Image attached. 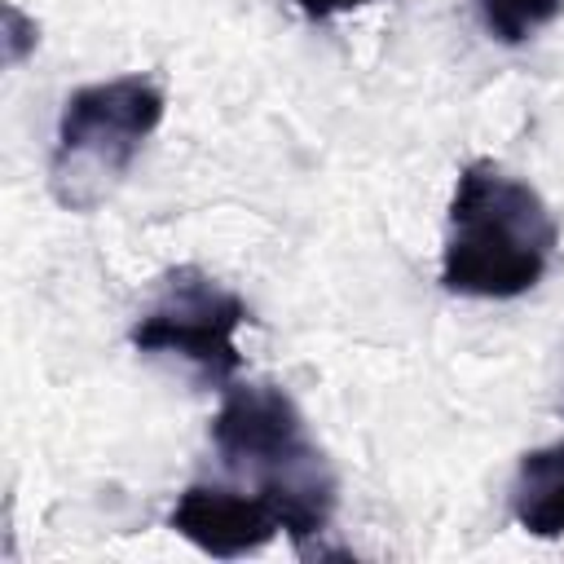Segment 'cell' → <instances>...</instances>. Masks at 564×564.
<instances>
[{
  "mask_svg": "<svg viewBox=\"0 0 564 564\" xmlns=\"http://www.w3.org/2000/svg\"><path fill=\"white\" fill-rule=\"evenodd\" d=\"M212 449L234 485L260 494L300 555H322L339 480L308 436L300 405L278 383H225L212 419Z\"/></svg>",
  "mask_w": 564,
  "mask_h": 564,
  "instance_id": "6da1fadb",
  "label": "cell"
},
{
  "mask_svg": "<svg viewBox=\"0 0 564 564\" xmlns=\"http://www.w3.org/2000/svg\"><path fill=\"white\" fill-rule=\"evenodd\" d=\"M555 247V212L529 181L489 159L458 172L441 251V286L449 295L516 300L546 278Z\"/></svg>",
  "mask_w": 564,
  "mask_h": 564,
  "instance_id": "7a4b0ae2",
  "label": "cell"
},
{
  "mask_svg": "<svg viewBox=\"0 0 564 564\" xmlns=\"http://www.w3.org/2000/svg\"><path fill=\"white\" fill-rule=\"evenodd\" d=\"M159 119H163V88L154 75H115L75 88L62 106L53 159H48V189L57 207L66 212L101 207L132 172Z\"/></svg>",
  "mask_w": 564,
  "mask_h": 564,
  "instance_id": "3957f363",
  "label": "cell"
},
{
  "mask_svg": "<svg viewBox=\"0 0 564 564\" xmlns=\"http://www.w3.org/2000/svg\"><path fill=\"white\" fill-rule=\"evenodd\" d=\"M247 300L194 264H176L159 278L150 304L132 322V348L145 357H181L207 383H229L242 366L234 344L247 322Z\"/></svg>",
  "mask_w": 564,
  "mask_h": 564,
  "instance_id": "277c9868",
  "label": "cell"
},
{
  "mask_svg": "<svg viewBox=\"0 0 564 564\" xmlns=\"http://www.w3.org/2000/svg\"><path fill=\"white\" fill-rule=\"evenodd\" d=\"M167 529L212 560L251 555L282 533L273 507L260 494L242 485H212V480H194L189 489H181V498L167 511Z\"/></svg>",
  "mask_w": 564,
  "mask_h": 564,
  "instance_id": "5b68a950",
  "label": "cell"
},
{
  "mask_svg": "<svg viewBox=\"0 0 564 564\" xmlns=\"http://www.w3.org/2000/svg\"><path fill=\"white\" fill-rule=\"evenodd\" d=\"M511 520L533 538L564 533V441L529 449L511 480Z\"/></svg>",
  "mask_w": 564,
  "mask_h": 564,
  "instance_id": "8992f818",
  "label": "cell"
},
{
  "mask_svg": "<svg viewBox=\"0 0 564 564\" xmlns=\"http://www.w3.org/2000/svg\"><path fill=\"white\" fill-rule=\"evenodd\" d=\"M471 4L485 35L498 44H524L564 13V0H471Z\"/></svg>",
  "mask_w": 564,
  "mask_h": 564,
  "instance_id": "52a82bcc",
  "label": "cell"
},
{
  "mask_svg": "<svg viewBox=\"0 0 564 564\" xmlns=\"http://www.w3.org/2000/svg\"><path fill=\"white\" fill-rule=\"evenodd\" d=\"M4 44H9V66H18L35 48V22L18 13V4H4Z\"/></svg>",
  "mask_w": 564,
  "mask_h": 564,
  "instance_id": "ba28073f",
  "label": "cell"
},
{
  "mask_svg": "<svg viewBox=\"0 0 564 564\" xmlns=\"http://www.w3.org/2000/svg\"><path fill=\"white\" fill-rule=\"evenodd\" d=\"M366 4H375V0H295V9L304 13V18H339V13H352V9H366Z\"/></svg>",
  "mask_w": 564,
  "mask_h": 564,
  "instance_id": "9c48e42d",
  "label": "cell"
}]
</instances>
